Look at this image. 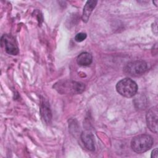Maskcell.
<instances>
[{
  "instance_id": "obj_4",
  "label": "cell",
  "mask_w": 158,
  "mask_h": 158,
  "mask_svg": "<svg viewBox=\"0 0 158 158\" xmlns=\"http://www.w3.org/2000/svg\"><path fill=\"white\" fill-rule=\"evenodd\" d=\"M148 69L147 63L142 60L128 62L123 68L125 73L128 76L138 77L143 75Z\"/></svg>"
},
{
  "instance_id": "obj_12",
  "label": "cell",
  "mask_w": 158,
  "mask_h": 158,
  "mask_svg": "<svg viewBox=\"0 0 158 158\" xmlns=\"http://www.w3.org/2000/svg\"><path fill=\"white\" fill-rule=\"evenodd\" d=\"M158 157V154H157V148H155L151 153V157L154 158H157Z\"/></svg>"
},
{
  "instance_id": "obj_10",
  "label": "cell",
  "mask_w": 158,
  "mask_h": 158,
  "mask_svg": "<svg viewBox=\"0 0 158 158\" xmlns=\"http://www.w3.org/2000/svg\"><path fill=\"white\" fill-rule=\"evenodd\" d=\"M93 61L92 55L87 52H84L79 54L77 58V62L78 64L81 66L89 65Z\"/></svg>"
},
{
  "instance_id": "obj_6",
  "label": "cell",
  "mask_w": 158,
  "mask_h": 158,
  "mask_svg": "<svg viewBox=\"0 0 158 158\" xmlns=\"http://www.w3.org/2000/svg\"><path fill=\"white\" fill-rule=\"evenodd\" d=\"M157 107L154 106L148 110L146 115V123L148 128L153 133H157Z\"/></svg>"
},
{
  "instance_id": "obj_8",
  "label": "cell",
  "mask_w": 158,
  "mask_h": 158,
  "mask_svg": "<svg viewBox=\"0 0 158 158\" xmlns=\"http://www.w3.org/2000/svg\"><path fill=\"white\" fill-rule=\"evenodd\" d=\"M81 139L85 148L89 151H94L95 149L93 135L88 131H84L81 134Z\"/></svg>"
},
{
  "instance_id": "obj_5",
  "label": "cell",
  "mask_w": 158,
  "mask_h": 158,
  "mask_svg": "<svg viewBox=\"0 0 158 158\" xmlns=\"http://www.w3.org/2000/svg\"><path fill=\"white\" fill-rule=\"evenodd\" d=\"M1 47L9 54L15 56L19 54V50L15 39L10 35L4 34L1 40Z\"/></svg>"
},
{
  "instance_id": "obj_3",
  "label": "cell",
  "mask_w": 158,
  "mask_h": 158,
  "mask_svg": "<svg viewBox=\"0 0 158 158\" xmlns=\"http://www.w3.org/2000/svg\"><path fill=\"white\" fill-rule=\"evenodd\" d=\"M116 90L123 97L131 98L136 94L138 85L131 78H125L118 81L116 85Z\"/></svg>"
},
{
  "instance_id": "obj_11",
  "label": "cell",
  "mask_w": 158,
  "mask_h": 158,
  "mask_svg": "<svg viewBox=\"0 0 158 158\" xmlns=\"http://www.w3.org/2000/svg\"><path fill=\"white\" fill-rule=\"evenodd\" d=\"M86 38V34L85 33H79L76 35L75 37V40L77 42H81L85 40Z\"/></svg>"
},
{
  "instance_id": "obj_2",
  "label": "cell",
  "mask_w": 158,
  "mask_h": 158,
  "mask_svg": "<svg viewBox=\"0 0 158 158\" xmlns=\"http://www.w3.org/2000/svg\"><path fill=\"white\" fill-rule=\"evenodd\" d=\"M153 139L147 134H141L134 136L130 143L133 151L136 153H143L148 151L153 145Z\"/></svg>"
},
{
  "instance_id": "obj_9",
  "label": "cell",
  "mask_w": 158,
  "mask_h": 158,
  "mask_svg": "<svg viewBox=\"0 0 158 158\" xmlns=\"http://www.w3.org/2000/svg\"><path fill=\"white\" fill-rule=\"evenodd\" d=\"M98 1H86L84 7H83V14H82V20L84 22H87L89 20V16L93 11V10L94 9L97 4Z\"/></svg>"
},
{
  "instance_id": "obj_1",
  "label": "cell",
  "mask_w": 158,
  "mask_h": 158,
  "mask_svg": "<svg viewBox=\"0 0 158 158\" xmlns=\"http://www.w3.org/2000/svg\"><path fill=\"white\" fill-rule=\"evenodd\" d=\"M54 88L62 94H78L81 93L85 88L83 83L73 80H60L56 83Z\"/></svg>"
},
{
  "instance_id": "obj_7",
  "label": "cell",
  "mask_w": 158,
  "mask_h": 158,
  "mask_svg": "<svg viewBox=\"0 0 158 158\" xmlns=\"http://www.w3.org/2000/svg\"><path fill=\"white\" fill-rule=\"evenodd\" d=\"M40 114L42 119L46 124H49L51 122L52 118L51 111L48 102L44 99H43L41 102Z\"/></svg>"
}]
</instances>
